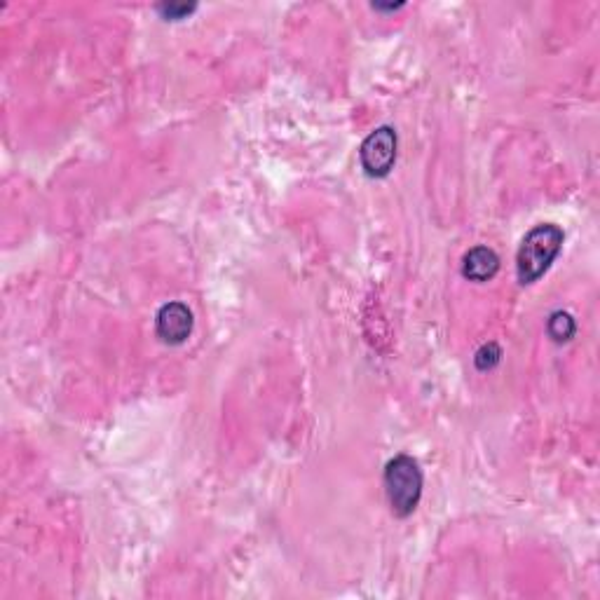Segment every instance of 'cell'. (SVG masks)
I'll list each match as a JSON object with an SVG mask.
<instances>
[{
    "instance_id": "cell-1",
    "label": "cell",
    "mask_w": 600,
    "mask_h": 600,
    "mask_svg": "<svg viewBox=\"0 0 600 600\" xmlns=\"http://www.w3.org/2000/svg\"><path fill=\"white\" fill-rule=\"evenodd\" d=\"M563 242L565 233L561 225L556 223H540L533 230H528L516 254L518 282L523 286H530L537 279H542L544 272L551 268V263L561 254Z\"/></svg>"
},
{
    "instance_id": "cell-2",
    "label": "cell",
    "mask_w": 600,
    "mask_h": 600,
    "mask_svg": "<svg viewBox=\"0 0 600 600\" xmlns=\"http://www.w3.org/2000/svg\"><path fill=\"white\" fill-rule=\"evenodd\" d=\"M383 483H385L387 502H390V509L394 516L408 518L415 509H418L422 486H425L418 460H413L411 455H404V453L397 455V458H392L385 465Z\"/></svg>"
},
{
    "instance_id": "cell-3",
    "label": "cell",
    "mask_w": 600,
    "mask_h": 600,
    "mask_svg": "<svg viewBox=\"0 0 600 600\" xmlns=\"http://www.w3.org/2000/svg\"><path fill=\"white\" fill-rule=\"evenodd\" d=\"M397 148V129L390 125L373 129L359 148V162L366 176H371V179H385V176H390L394 162H397Z\"/></svg>"
},
{
    "instance_id": "cell-4",
    "label": "cell",
    "mask_w": 600,
    "mask_h": 600,
    "mask_svg": "<svg viewBox=\"0 0 600 600\" xmlns=\"http://www.w3.org/2000/svg\"><path fill=\"white\" fill-rule=\"evenodd\" d=\"M195 319L193 312L186 303L172 300V303L162 305L155 317V333L165 345H183L193 333Z\"/></svg>"
},
{
    "instance_id": "cell-5",
    "label": "cell",
    "mask_w": 600,
    "mask_h": 600,
    "mask_svg": "<svg viewBox=\"0 0 600 600\" xmlns=\"http://www.w3.org/2000/svg\"><path fill=\"white\" fill-rule=\"evenodd\" d=\"M500 272V256L490 247H474L462 258V277L469 282H490Z\"/></svg>"
},
{
    "instance_id": "cell-6",
    "label": "cell",
    "mask_w": 600,
    "mask_h": 600,
    "mask_svg": "<svg viewBox=\"0 0 600 600\" xmlns=\"http://www.w3.org/2000/svg\"><path fill=\"white\" fill-rule=\"evenodd\" d=\"M547 333L556 345L570 343V340L575 338V333H577L575 317H572L570 312H563V310L551 312V317L547 319Z\"/></svg>"
},
{
    "instance_id": "cell-7",
    "label": "cell",
    "mask_w": 600,
    "mask_h": 600,
    "mask_svg": "<svg viewBox=\"0 0 600 600\" xmlns=\"http://www.w3.org/2000/svg\"><path fill=\"white\" fill-rule=\"evenodd\" d=\"M500 359H502L500 345H497V343H486V345H481L479 350H476V354H474V366L479 368L481 373H486V371H493V368L497 364H500Z\"/></svg>"
},
{
    "instance_id": "cell-8",
    "label": "cell",
    "mask_w": 600,
    "mask_h": 600,
    "mask_svg": "<svg viewBox=\"0 0 600 600\" xmlns=\"http://www.w3.org/2000/svg\"><path fill=\"white\" fill-rule=\"evenodd\" d=\"M195 10H197V5H186V3L158 5V12L162 15V19H167V22H181V19L193 15Z\"/></svg>"
}]
</instances>
